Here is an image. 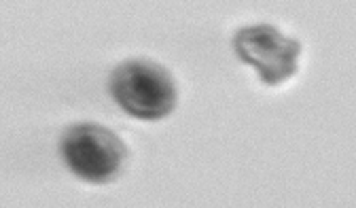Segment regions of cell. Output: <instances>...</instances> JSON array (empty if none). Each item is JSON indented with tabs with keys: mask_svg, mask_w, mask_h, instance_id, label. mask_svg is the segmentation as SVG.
I'll list each match as a JSON object with an SVG mask.
<instances>
[{
	"mask_svg": "<svg viewBox=\"0 0 356 208\" xmlns=\"http://www.w3.org/2000/svg\"><path fill=\"white\" fill-rule=\"evenodd\" d=\"M111 94L127 115L157 121L174 111L176 83L168 68L155 62L127 60L111 77Z\"/></svg>",
	"mask_w": 356,
	"mask_h": 208,
	"instance_id": "obj_1",
	"label": "cell"
},
{
	"mask_svg": "<svg viewBox=\"0 0 356 208\" xmlns=\"http://www.w3.org/2000/svg\"><path fill=\"white\" fill-rule=\"evenodd\" d=\"M68 168L87 183H111L119 177L127 159L123 141L98 123L70 126L60 143Z\"/></svg>",
	"mask_w": 356,
	"mask_h": 208,
	"instance_id": "obj_2",
	"label": "cell"
},
{
	"mask_svg": "<svg viewBox=\"0 0 356 208\" xmlns=\"http://www.w3.org/2000/svg\"><path fill=\"white\" fill-rule=\"evenodd\" d=\"M234 51L250 64L265 86H280L299 68L301 43L270 24L240 28L234 36Z\"/></svg>",
	"mask_w": 356,
	"mask_h": 208,
	"instance_id": "obj_3",
	"label": "cell"
}]
</instances>
